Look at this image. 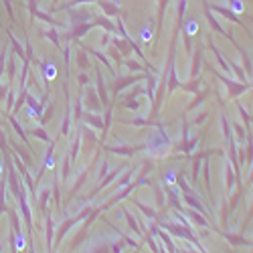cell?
I'll use <instances>...</instances> for the list:
<instances>
[{
    "label": "cell",
    "instance_id": "obj_1",
    "mask_svg": "<svg viewBox=\"0 0 253 253\" xmlns=\"http://www.w3.org/2000/svg\"><path fill=\"white\" fill-rule=\"evenodd\" d=\"M184 28H187V34H190V37H194V34L199 33V22L196 20H187V24H184Z\"/></svg>",
    "mask_w": 253,
    "mask_h": 253
},
{
    "label": "cell",
    "instance_id": "obj_2",
    "mask_svg": "<svg viewBox=\"0 0 253 253\" xmlns=\"http://www.w3.org/2000/svg\"><path fill=\"white\" fill-rule=\"evenodd\" d=\"M140 39L144 41V43H150V41H152V31H150V27H144L140 31Z\"/></svg>",
    "mask_w": 253,
    "mask_h": 253
},
{
    "label": "cell",
    "instance_id": "obj_3",
    "mask_svg": "<svg viewBox=\"0 0 253 253\" xmlns=\"http://www.w3.org/2000/svg\"><path fill=\"white\" fill-rule=\"evenodd\" d=\"M55 75H57V71H55L53 65H47V67H45V77H49V79H55Z\"/></svg>",
    "mask_w": 253,
    "mask_h": 253
},
{
    "label": "cell",
    "instance_id": "obj_4",
    "mask_svg": "<svg viewBox=\"0 0 253 253\" xmlns=\"http://www.w3.org/2000/svg\"><path fill=\"white\" fill-rule=\"evenodd\" d=\"M14 245H16V249H24V239H22V235H18V237L14 239Z\"/></svg>",
    "mask_w": 253,
    "mask_h": 253
},
{
    "label": "cell",
    "instance_id": "obj_5",
    "mask_svg": "<svg viewBox=\"0 0 253 253\" xmlns=\"http://www.w3.org/2000/svg\"><path fill=\"white\" fill-rule=\"evenodd\" d=\"M233 10H235V12H243V4H241V0H233Z\"/></svg>",
    "mask_w": 253,
    "mask_h": 253
},
{
    "label": "cell",
    "instance_id": "obj_6",
    "mask_svg": "<svg viewBox=\"0 0 253 253\" xmlns=\"http://www.w3.org/2000/svg\"><path fill=\"white\" fill-rule=\"evenodd\" d=\"M166 184H170V187L174 184V172H168L166 174Z\"/></svg>",
    "mask_w": 253,
    "mask_h": 253
}]
</instances>
